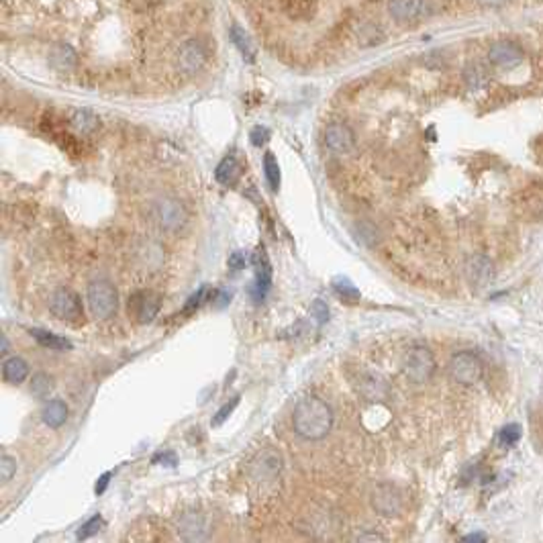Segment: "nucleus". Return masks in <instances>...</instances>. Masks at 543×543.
<instances>
[{
  "mask_svg": "<svg viewBox=\"0 0 543 543\" xmlns=\"http://www.w3.org/2000/svg\"><path fill=\"white\" fill-rule=\"evenodd\" d=\"M88 307L92 315L101 321L110 319L119 309V292L107 280H96L88 286Z\"/></svg>",
  "mask_w": 543,
  "mask_h": 543,
  "instance_id": "obj_2",
  "label": "nucleus"
},
{
  "mask_svg": "<svg viewBox=\"0 0 543 543\" xmlns=\"http://www.w3.org/2000/svg\"><path fill=\"white\" fill-rule=\"evenodd\" d=\"M110 478H112V474H110V472H105V474L98 478V482H96V486H94V492H96V494H103V492L107 490Z\"/></svg>",
  "mask_w": 543,
  "mask_h": 543,
  "instance_id": "obj_40",
  "label": "nucleus"
},
{
  "mask_svg": "<svg viewBox=\"0 0 543 543\" xmlns=\"http://www.w3.org/2000/svg\"><path fill=\"white\" fill-rule=\"evenodd\" d=\"M66 421H68V404L64 400H49L43 408V423L51 429H58Z\"/></svg>",
  "mask_w": 543,
  "mask_h": 543,
  "instance_id": "obj_19",
  "label": "nucleus"
},
{
  "mask_svg": "<svg viewBox=\"0 0 543 543\" xmlns=\"http://www.w3.org/2000/svg\"><path fill=\"white\" fill-rule=\"evenodd\" d=\"M255 266V298L264 300V296L268 294V290L272 286V264L268 259L266 252L259 248L254 254Z\"/></svg>",
  "mask_w": 543,
  "mask_h": 543,
  "instance_id": "obj_15",
  "label": "nucleus"
},
{
  "mask_svg": "<svg viewBox=\"0 0 543 543\" xmlns=\"http://www.w3.org/2000/svg\"><path fill=\"white\" fill-rule=\"evenodd\" d=\"M178 531L184 542H207L211 537L209 519L196 510H188L182 515L178 521Z\"/></svg>",
  "mask_w": 543,
  "mask_h": 543,
  "instance_id": "obj_9",
  "label": "nucleus"
},
{
  "mask_svg": "<svg viewBox=\"0 0 543 543\" xmlns=\"http://www.w3.org/2000/svg\"><path fill=\"white\" fill-rule=\"evenodd\" d=\"M205 294H207V288H198L190 298H188V302H186V307H184V313H188V311H192V309H196L200 302H202V298H205Z\"/></svg>",
  "mask_w": 543,
  "mask_h": 543,
  "instance_id": "obj_37",
  "label": "nucleus"
},
{
  "mask_svg": "<svg viewBox=\"0 0 543 543\" xmlns=\"http://www.w3.org/2000/svg\"><path fill=\"white\" fill-rule=\"evenodd\" d=\"M29 390H31V395H33L35 399L45 400L51 395V390H53V378H51L49 374H45V372H39V374H35V376L31 378Z\"/></svg>",
  "mask_w": 543,
  "mask_h": 543,
  "instance_id": "obj_24",
  "label": "nucleus"
},
{
  "mask_svg": "<svg viewBox=\"0 0 543 543\" xmlns=\"http://www.w3.org/2000/svg\"><path fill=\"white\" fill-rule=\"evenodd\" d=\"M362 395L365 397V400H370V402H374V400H384L388 397V386H386V382H384L382 378L368 374L362 382Z\"/></svg>",
  "mask_w": 543,
  "mask_h": 543,
  "instance_id": "obj_23",
  "label": "nucleus"
},
{
  "mask_svg": "<svg viewBox=\"0 0 543 543\" xmlns=\"http://www.w3.org/2000/svg\"><path fill=\"white\" fill-rule=\"evenodd\" d=\"M49 64L58 72H72L78 66V53L70 43H58L49 51Z\"/></svg>",
  "mask_w": 543,
  "mask_h": 543,
  "instance_id": "obj_16",
  "label": "nucleus"
},
{
  "mask_svg": "<svg viewBox=\"0 0 543 543\" xmlns=\"http://www.w3.org/2000/svg\"><path fill=\"white\" fill-rule=\"evenodd\" d=\"M519 439H521V427H519L517 423L503 427V431L499 433V441H501L503 447H510V445H515Z\"/></svg>",
  "mask_w": 543,
  "mask_h": 543,
  "instance_id": "obj_32",
  "label": "nucleus"
},
{
  "mask_svg": "<svg viewBox=\"0 0 543 543\" xmlns=\"http://www.w3.org/2000/svg\"><path fill=\"white\" fill-rule=\"evenodd\" d=\"M178 64L186 74H196L207 64V47L198 39L186 41L178 51Z\"/></svg>",
  "mask_w": 543,
  "mask_h": 543,
  "instance_id": "obj_13",
  "label": "nucleus"
},
{
  "mask_svg": "<svg viewBox=\"0 0 543 543\" xmlns=\"http://www.w3.org/2000/svg\"><path fill=\"white\" fill-rule=\"evenodd\" d=\"M229 37H231V41H233V45L237 47V51L241 53V58L248 62V64H254L255 62V49H254V43H252V39L250 35L241 29V27H237V25H233L231 27V31H229Z\"/></svg>",
  "mask_w": 543,
  "mask_h": 543,
  "instance_id": "obj_22",
  "label": "nucleus"
},
{
  "mask_svg": "<svg viewBox=\"0 0 543 543\" xmlns=\"http://www.w3.org/2000/svg\"><path fill=\"white\" fill-rule=\"evenodd\" d=\"M372 507L382 517H397L402 508V499L399 490L390 484H380L372 492Z\"/></svg>",
  "mask_w": 543,
  "mask_h": 543,
  "instance_id": "obj_11",
  "label": "nucleus"
},
{
  "mask_svg": "<svg viewBox=\"0 0 543 543\" xmlns=\"http://www.w3.org/2000/svg\"><path fill=\"white\" fill-rule=\"evenodd\" d=\"M523 58H525L523 49L517 43H512V41H499L488 51V62L494 68H503V70L519 66L523 62Z\"/></svg>",
  "mask_w": 543,
  "mask_h": 543,
  "instance_id": "obj_12",
  "label": "nucleus"
},
{
  "mask_svg": "<svg viewBox=\"0 0 543 543\" xmlns=\"http://www.w3.org/2000/svg\"><path fill=\"white\" fill-rule=\"evenodd\" d=\"M103 525H105V521H103V517L101 515H94V517H90L82 527H80V531H78V540H88V537H92V535H96L101 529H103Z\"/></svg>",
  "mask_w": 543,
  "mask_h": 543,
  "instance_id": "obj_30",
  "label": "nucleus"
},
{
  "mask_svg": "<svg viewBox=\"0 0 543 543\" xmlns=\"http://www.w3.org/2000/svg\"><path fill=\"white\" fill-rule=\"evenodd\" d=\"M462 542H486V535H482V533H472V535H466Z\"/></svg>",
  "mask_w": 543,
  "mask_h": 543,
  "instance_id": "obj_43",
  "label": "nucleus"
},
{
  "mask_svg": "<svg viewBox=\"0 0 543 543\" xmlns=\"http://www.w3.org/2000/svg\"><path fill=\"white\" fill-rule=\"evenodd\" d=\"M333 290H335L345 302H358V300H360V290L356 288L347 278H335V280H333Z\"/></svg>",
  "mask_w": 543,
  "mask_h": 543,
  "instance_id": "obj_28",
  "label": "nucleus"
},
{
  "mask_svg": "<svg viewBox=\"0 0 543 543\" xmlns=\"http://www.w3.org/2000/svg\"><path fill=\"white\" fill-rule=\"evenodd\" d=\"M229 268H231L233 272L245 268V255H243V252H233V254L229 255Z\"/></svg>",
  "mask_w": 543,
  "mask_h": 543,
  "instance_id": "obj_39",
  "label": "nucleus"
},
{
  "mask_svg": "<svg viewBox=\"0 0 543 543\" xmlns=\"http://www.w3.org/2000/svg\"><path fill=\"white\" fill-rule=\"evenodd\" d=\"M70 127L78 135H92L101 127V119L92 110L76 109L70 114Z\"/></svg>",
  "mask_w": 543,
  "mask_h": 543,
  "instance_id": "obj_17",
  "label": "nucleus"
},
{
  "mask_svg": "<svg viewBox=\"0 0 543 543\" xmlns=\"http://www.w3.org/2000/svg\"><path fill=\"white\" fill-rule=\"evenodd\" d=\"M476 2H480L484 6H503V4H507L508 0H476Z\"/></svg>",
  "mask_w": 543,
  "mask_h": 543,
  "instance_id": "obj_42",
  "label": "nucleus"
},
{
  "mask_svg": "<svg viewBox=\"0 0 543 543\" xmlns=\"http://www.w3.org/2000/svg\"><path fill=\"white\" fill-rule=\"evenodd\" d=\"M284 12L294 17V19H304L313 12L315 0H280Z\"/></svg>",
  "mask_w": 543,
  "mask_h": 543,
  "instance_id": "obj_26",
  "label": "nucleus"
},
{
  "mask_svg": "<svg viewBox=\"0 0 543 543\" xmlns=\"http://www.w3.org/2000/svg\"><path fill=\"white\" fill-rule=\"evenodd\" d=\"M311 315L317 319L319 325H323V323H327V319H329V307H327L321 298H317V300L311 304Z\"/></svg>",
  "mask_w": 543,
  "mask_h": 543,
  "instance_id": "obj_34",
  "label": "nucleus"
},
{
  "mask_svg": "<svg viewBox=\"0 0 543 543\" xmlns=\"http://www.w3.org/2000/svg\"><path fill=\"white\" fill-rule=\"evenodd\" d=\"M160 307H162V300L157 294L149 292V290H139L135 292L129 302H127V311L131 317H135L137 323H151L157 313H160Z\"/></svg>",
  "mask_w": 543,
  "mask_h": 543,
  "instance_id": "obj_7",
  "label": "nucleus"
},
{
  "mask_svg": "<svg viewBox=\"0 0 543 543\" xmlns=\"http://www.w3.org/2000/svg\"><path fill=\"white\" fill-rule=\"evenodd\" d=\"M447 372L454 382L462 386H472L482 378V362L472 352H460L449 360Z\"/></svg>",
  "mask_w": 543,
  "mask_h": 543,
  "instance_id": "obj_4",
  "label": "nucleus"
},
{
  "mask_svg": "<svg viewBox=\"0 0 543 543\" xmlns=\"http://www.w3.org/2000/svg\"><path fill=\"white\" fill-rule=\"evenodd\" d=\"M0 341H2V347H0V354L4 356L6 352H8V339H6V335H2L0 337Z\"/></svg>",
  "mask_w": 543,
  "mask_h": 543,
  "instance_id": "obj_44",
  "label": "nucleus"
},
{
  "mask_svg": "<svg viewBox=\"0 0 543 543\" xmlns=\"http://www.w3.org/2000/svg\"><path fill=\"white\" fill-rule=\"evenodd\" d=\"M462 78H464V82L470 90H478L486 84L488 74L484 70V66H480V64H468L462 72Z\"/></svg>",
  "mask_w": 543,
  "mask_h": 543,
  "instance_id": "obj_25",
  "label": "nucleus"
},
{
  "mask_svg": "<svg viewBox=\"0 0 543 543\" xmlns=\"http://www.w3.org/2000/svg\"><path fill=\"white\" fill-rule=\"evenodd\" d=\"M264 172H266V180L270 184V188L278 190L280 188V166H278L276 155L270 151L264 155Z\"/></svg>",
  "mask_w": 543,
  "mask_h": 543,
  "instance_id": "obj_27",
  "label": "nucleus"
},
{
  "mask_svg": "<svg viewBox=\"0 0 543 543\" xmlns=\"http://www.w3.org/2000/svg\"><path fill=\"white\" fill-rule=\"evenodd\" d=\"M164 464V466H176L178 464V458L174 451H164V454H155L153 456V464Z\"/></svg>",
  "mask_w": 543,
  "mask_h": 543,
  "instance_id": "obj_36",
  "label": "nucleus"
},
{
  "mask_svg": "<svg viewBox=\"0 0 543 543\" xmlns=\"http://www.w3.org/2000/svg\"><path fill=\"white\" fill-rule=\"evenodd\" d=\"M250 139H252V144H254L255 147L266 145L268 144V139H270V129H268V127H254L252 133H250Z\"/></svg>",
  "mask_w": 543,
  "mask_h": 543,
  "instance_id": "obj_35",
  "label": "nucleus"
},
{
  "mask_svg": "<svg viewBox=\"0 0 543 543\" xmlns=\"http://www.w3.org/2000/svg\"><path fill=\"white\" fill-rule=\"evenodd\" d=\"M323 139H325V145L329 151L337 153V155H343V153H350L356 145V133L354 129L347 125V123H341V121H335V123H329L325 127V133H323Z\"/></svg>",
  "mask_w": 543,
  "mask_h": 543,
  "instance_id": "obj_8",
  "label": "nucleus"
},
{
  "mask_svg": "<svg viewBox=\"0 0 543 543\" xmlns=\"http://www.w3.org/2000/svg\"><path fill=\"white\" fill-rule=\"evenodd\" d=\"M153 218L166 231H180L188 221V211L176 198H160L153 205Z\"/></svg>",
  "mask_w": 543,
  "mask_h": 543,
  "instance_id": "obj_5",
  "label": "nucleus"
},
{
  "mask_svg": "<svg viewBox=\"0 0 543 543\" xmlns=\"http://www.w3.org/2000/svg\"><path fill=\"white\" fill-rule=\"evenodd\" d=\"M241 164L235 155H227L218 162L217 170H215V178L223 186H233L235 182L241 178Z\"/></svg>",
  "mask_w": 543,
  "mask_h": 543,
  "instance_id": "obj_18",
  "label": "nucleus"
},
{
  "mask_svg": "<svg viewBox=\"0 0 543 543\" xmlns=\"http://www.w3.org/2000/svg\"><path fill=\"white\" fill-rule=\"evenodd\" d=\"M360 41H362L363 47H370V45H376V43H380L382 39H384V33L380 31V27H376V25H372V23H368V25H363L362 29H360Z\"/></svg>",
  "mask_w": 543,
  "mask_h": 543,
  "instance_id": "obj_29",
  "label": "nucleus"
},
{
  "mask_svg": "<svg viewBox=\"0 0 543 543\" xmlns=\"http://www.w3.org/2000/svg\"><path fill=\"white\" fill-rule=\"evenodd\" d=\"M466 276L474 286L484 288L494 280V266L486 255L474 254L466 261Z\"/></svg>",
  "mask_w": 543,
  "mask_h": 543,
  "instance_id": "obj_14",
  "label": "nucleus"
},
{
  "mask_svg": "<svg viewBox=\"0 0 543 543\" xmlns=\"http://www.w3.org/2000/svg\"><path fill=\"white\" fill-rule=\"evenodd\" d=\"M388 15L400 25H411L427 15V0H388Z\"/></svg>",
  "mask_w": 543,
  "mask_h": 543,
  "instance_id": "obj_10",
  "label": "nucleus"
},
{
  "mask_svg": "<svg viewBox=\"0 0 543 543\" xmlns=\"http://www.w3.org/2000/svg\"><path fill=\"white\" fill-rule=\"evenodd\" d=\"M29 376V363L23 358H8L2 365V378L8 384H23Z\"/></svg>",
  "mask_w": 543,
  "mask_h": 543,
  "instance_id": "obj_20",
  "label": "nucleus"
},
{
  "mask_svg": "<svg viewBox=\"0 0 543 543\" xmlns=\"http://www.w3.org/2000/svg\"><path fill=\"white\" fill-rule=\"evenodd\" d=\"M435 372V358L429 347L425 345H415L406 358H404V374L411 382L423 384L427 382Z\"/></svg>",
  "mask_w": 543,
  "mask_h": 543,
  "instance_id": "obj_3",
  "label": "nucleus"
},
{
  "mask_svg": "<svg viewBox=\"0 0 543 543\" xmlns=\"http://www.w3.org/2000/svg\"><path fill=\"white\" fill-rule=\"evenodd\" d=\"M423 62L427 64V68H441L445 64V58H443L441 51H433V53H427L423 58Z\"/></svg>",
  "mask_w": 543,
  "mask_h": 543,
  "instance_id": "obj_38",
  "label": "nucleus"
},
{
  "mask_svg": "<svg viewBox=\"0 0 543 543\" xmlns=\"http://www.w3.org/2000/svg\"><path fill=\"white\" fill-rule=\"evenodd\" d=\"M292 427L307 441H321L333 427V411L319 397H304L292 411Z\"/></svg>",
  "mask_w": 543,
  "mask_h": 543,
  "instance_id": "obj_1",
  "label": "nucleus"
},
{
  "mask_svg": "<svg viewBox=\"0 0 543 543\" xmlns=\"http://www.w3.org/2000/svg\"><path fill=\"white\" fill-rule=\"evenodd\" d=\"M49 311L60 321H78L82 319L80 296L70 288H58L49 298Z\"/></svg>",
  "mask_w": 543,
  "mask_h": 543,
  "instance_id": "obj_6",
  "label": "nucleus"
},
{
  "mask_svg": "<svg viewBox=\"0 0 543 543\" xmlns=\"http://www.w3.org/2000/svg\"><path fill=\"white\" fill-rule=\"evenodd\" d=\"M358 542H384L382 535H376V533H370V535H360Z\"/></svg>",
  "mask_w": 543,
  "mask_h": 543,
  "instance_id": "obj_41",
  "label": "nucleus"
},
{
  "mask_svg": "<svg viewBox=\"0 0 543 543\" xmlns=\"http://www.w3.org/2000/svg\"><path fill=\"white\" fill-rule=\"evenodd\" d=\"M29 333H31V337L35 339L41 347L55 350V352H70V350H72V343H70L66 337H60V335H55V333H51V331H45V329H31Z\"/></svg>",
  "mask_w": 543,
  "mask_h": 543,
  "instance_id": "obj_21",
  "label": "nucleus"
},
{
  "mask_svg": "<svg viewBox=\"0 0 543 543\" xmlns=\"http://www.w3.org/2000/svg\"><path fill=\"white\" fill-rule=\"evenodd\" d=\"M15 474H17V460L12 458V456H2L0 458V482L2 484H6V482H10L12 478H15Z\"/></svg>",
  "mask_w": 543,
  "mask_h": 543,
  "instance_id": "obj_31",
  "label": "nucleus"
},
{
  "mask_svg": "<svg viewBox=\"0 0 543 543\" xmlns=\"http://www.w3.org/2000/svg\"><path fill=\"white\" fill-rule=\"evenodd\" d=\"M237 404H239V395H235L233 399H229L227 404H223V406L218 408V413L215 415V419H213V425H221L223 421H227V417L235 411Z\"/></svg>",
  "mask_w": 543,
  "mask_h": 543,
  "instance_id": "obj_33",
  "label": "nucleus"
}]
</instances>
